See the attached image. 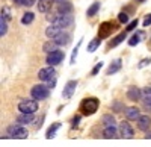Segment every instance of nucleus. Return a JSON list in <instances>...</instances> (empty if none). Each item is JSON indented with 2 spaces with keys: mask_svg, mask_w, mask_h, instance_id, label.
I'll return each mask as SVG.
<instances>
[{
  "mask_svg": "<svg viewBox=\"0 0 151 147\" xmlns=\"http://www.w3.org/2000/svg\"><path fill=\"white\" fill-rule=\"evenodd\" d=\"M98 108H100V100L97 97H86L80 102V112L85 117L94 115L98 111Z\"/></svg>",
  "mask_w": 151,
  "mask_h": 147,
  "instance_id": "obj_1",
  "label": "nucleus"
},
{
  "mask_svg": "<svg viewBox=\"0 0 151 147\" xmlns=\"http://www.w3.org/2000/svg\"><path fill=\"white\" fill-rule=\"evenodd\" d=\"M6 132H8V137H9V138L24 140V138H27V137H29V130L24 127V126L18 125V123H17V125H11V126H8Z\"/></svg>",
  "mask_w": 151,
  "mask_h": 147,
  "instance_id": "obj_2",
  "label": "nucleus"
},
{
  "mask_svg": "<svg viewBox=\"0 0 151 147\" xmlns=\"http://www.w3.org/2000/svg\"><path fill=\"white\" fill-rule=\"evenodd\" d=\"M30 96H32V99H35L38 102L45 100L47 97L50 96V88L47 87V85H44V83H38V85H35V87H32Z\"/></svg>",
  "mask_w": 151,
  "mask_h": 147,
  "instance_id": "obj_3",
  "label": "nucleus"
},
{
  "mask_svg": "<svg viewBox=\"0 0 151 147\" xmlns=\"http://www.w3.org/2000/svg\"><path fill=\"white\" fill-rule=\"evenodd\" d=\"M18 111L21 114H35L38 111V100L35 99H24L18 103Z\"/></svg>",
  "mask_w": 151,
  "mask_h": 147,
  "instance_id": "obj_4",
  "label": "nucleus"
},
{
  "mask_svg": "<svg viewBox=\"0 0 151 147\" xmlns=\"http://www.w3.org/2000/svg\"><path fill=\"white\" fill-rule=\"evenodd\" d=\"M118 130H119V137H122V138H125V140H130V138H133L134 137V129H133V126L129 123V120L127 121H121L119 123V126H118Z\"/></svg>",
  "mask_w": 151,
  "mask_h": 147,
  "instance_id": "obj_5",
  "label": "nucleus"
},
{
  "mask_svg": "<svg viewBox=\"0 0 151 147\" xmlns=\"http://www.w3.org/2000/svg\"><path fill=\"white\" fill-rule=\"evenodd\" d=\"M64 58H65V53L58 49V50H55V52H52V53H48V55H47L45 62H47V65L55 67V65H59L62 61H64Z\"/></svg>",
  "mask_w": 151,
  "mask_h": 147,
  "instance_id": "obj_6",
  "label": "nucleus"
},
{
  "mask_svg": "<svg viewBox=\"0 0 151 147\" xmlns=\"http://www.w3.org/2000/svg\"><path fill=\"white\" fill-rule=\"evenodd\" d=\"M113 30H115V24L112 21H103L98 28V38H101V40L107 38Z\"/></svg>",
  "mask_w": 151,
  "mask_h": 147,
  "instance_id": "obj_7",
  "label": "nucleus"
},
{
  "mask_svg": "<svg viewBox=\"0 0 151 147\" xmlns=\"http://www.w3.org/2000/svg\"><path fill=\"white\" fill-rule=\"evenodd\" d=\"M55 76H56V70L52 65H47V67H44L38 71V77H40V80H44V82L53 79Z\"/></svg>",
  "mask_w": 151,
  "mask_h": 147,
  "instance_id": "obj_8",
  "label": "nucleus"
},
{
  "mask_svg": "<svg viewBox=\"0 0 151 147\" xmlns=\"http://www.w3.org/2000/svg\"><path fill=\"white\" fill-rule=\"evenodd\" d=\"M73 23H74L73 15H59L58 14V17H56L53 24H58V26H60L62 29H67V28L73 26Z\"/></svg>",
  "mask_w": 151,
  "mask_h": 147,
  "instance_id": "obj_9",
  "label": "nucleus"
},
{
  "mask_svg": "<svg viewBox=\"0 0 151 147\" xmlns=\"http://www.w3.org/2000/svg\"><path fill=\"white\" fill-rule=\"evenodd\" d=\"M76 88H77V80H68L64 87V91H62V97L64 99H71L73 94L76 93Z\"/></svg>",
  "mask_w": 151,
  "mask_h": 147,
  "instance_id": "obj_10",
  "label": "nucleus"
},
{
  "mask_svg": "<svg viewBox=\"0 0 151 147\" xmlns=\"http://www.w3.org/2000/svg\"><path fill=\"white\" fill-rule=\"evenodd\" d=\"M125 118H127L129 121H137L141 117V111H139V108L137 106H129V108H125Z\"/></svg>",
  "mask_w": 151,
  "mask_h": 147,
  "instance_id": "obj_11",
  "label": "nucleus"
},
{
  "mask_svg": "<svg viewBox=\"0 0 151 147\" xmlns=\"http://www.w3.org/2000/svg\"><path fill=\"white\" fill-rule=\"evenodd\" d=\"M127 99L132 100V102H137L142 99V90L137 88L136 85H132V87H129L127 90Z\"/></svg>",
  "mask_w": 151,
  "mask_h": 147,
  "instance_id": "obj_12",
  "label": "nucleus"
},
{
  "mask_svg": "<svg viewBox=\"0 0 151 147\" xmlns=\"http://www.w3.org/2000/svg\"><path fill=\"white\" fill-rule=\"evenodd\" d=\"M62 32H64V29H62L60 26H58V24H50V26L45 29V36L50 38V40H55L56 36L59 33H62Z\"/></svg>",
  "mask_w": 151,
  "mask_h": 147,
  "instance_id": "obj_13",
  "label": "nucleus"
},
{
  "mask_svg": "<svg viewBox=\"0 0 151 147\" xmlns=\"http://www.w3.org/2000/svg\"><path fill=\"white\" fill-rule=\"evenodd\" d=\"M150 127H151V118L148 115H141L137 120V129L142 132H148Z\"/></svg>",
  "mask_w": 151,
  "mask_h": 147,
  "instance_id": "obj_14",
  "label": "nucleus"
},
{
  "mask_svg": "<svg viewBox=\"0 0 151 147\" xmlns=\"http://www.w3.org/2000/svg\"><path fill=\"white\" fill-rule=\"evenodd\" d=\"M58 14L59 15H71V12H73V5L70 2H60L58 5Z\"/></svg>",
  "mask_w": 151,
  "mask_h": 147,
  "instance_id": "obj_15",
  "label": "nucleus"
},
{
  "mask_svg": "<svg viewBox=\"0 0 151 147\" xmlns=\"http://www.w3.org/2000/svg\"><path fill=\"white\" fill-rule=\"evenodd\" d=\"M142 103L147 109H151V87L142 88Z\"/></svg>",
  "mask_w": 151,
  "mask_h": 147,
  "instance_id": "obj_16",
  "label": "nucleus"
},
{
  "mask_svg": "<svg viewBox=\"0 0 151 147\" xmlns=\"http://www.w3.org/2000/svg\"><path fill=\"white\" fill-rule=\"evenodd\" d=\"M70 41H71V35L68 33V32H62V33H59L56 38H55V43L58 44V46H67V44H70Z\"/></svg>",
  "mask_w": 151,
  "mask_h": 147,
  "instance_id": "obj_17",
  "label": "nucleus"
},
{
  "mask_svg": "<svg viewBox=\"0 0 151 147\" xmlns=\"http://www.w3.org/2000/svg\"><path fill=\"white\" fill-rule=\"evenodd\" d=\"M35 121V115L33 114H20L17 117V123L21 125V126H26V125H30Z\"/></svg>",
  "mask_w": 151,
  "mask_h": 147,
  "instance_id": "obj_18",
  "label": "nucleus"
},
{
  "mask_svg": "<svg viewBox=\"0 0 151 147\" xmlns=\"http://www.w3.org/2000/svg\"><path fill=\"white\" fill-rule=\"evenodd\" d=\"M121 67H122V61H121V59H115V61H112L110 65H109V68H107V71H106V75H107V76L115 75V73H118V71L121 70Z\"/></svg>",
  "mask_w": 151,
  "mask_h": 147,
  "instance_id": "obj_19",
  "label": "nucleus"
},
{
  "mask_svg": "<svg viewBox=\"0 0 151 147\" xmlns=\"http://www.w3.org/2000/svg\"><path fill=\"white\" fill-rule=\"evenodd\" d=\"M101 135H103V138H106V140H112V138H116V137L119 135V130H118L116 126H115V127H104Z\"/></svg>",
  "mask_w": 151,
  "mask_h": 147,
  "instance_id": "obj_20",
  "label": "nucleus"
},
{
  "mask_svg": "<svg viewBox=\"0 0 151 147\" xmlns=\"http://www.w3.org/2000/svg\"><path fill=\"white\" fill-rule=\"evenodd\" d=\"M60 123L59 121H56V123H53L52 126H50L48 129H47V132H45V138L47 140H52V138H55L56 137V133H58V130L60 129Z\"/></svg>",
  "mask_w": 151,
  "mask_h": 147,
  "instance_id": "obj_21",
  "label": "nucleus"
},
{
  "mask_svg": "<svg viewBox=\"0 0 151 147\" xmlns=\"http://www.w3.org/2000/svg\"><path fill=\"white\" fill-rule=\"evenodd\" d=\"M125 38H127V32H121V33H118L115 38H112V41L109 43V47L110 49H115V47H118Z\"/></svg>",
  "mask_w": 151,
  "mask_h": 147,
  "instance_id": "obj_22",
  "label": "nucleus"
},
{
  "mask_svg": "<svg viewBox=\"0 0 151 147\" xmlns=\"http://www.w3.org/2000/svg\"><path fill=\"white\" fill-rule=\"evenodd\" d=\"M101 121H103V126H104V127H115V126H116V120H115V117H113L112 114L103 115Z\"/></svg>",
  "mask_w": 151,
  "mask_h": 147,
  "instance_id": "obj_23",
  "label": "nucleus"
},
{
  "mask_svg": "<svg viewBox=\"0 0 151 147\" xmlns=\"http://www.w3.org/2000/svg\"><path fill=\"white\" fill-rule=\"evenodd\" d=\"M52 2L53 0H40V3H38V11L48 14V11L52 9Z\"/></svg>",
  "mask_w": 151,
  "mask_h": 147,
  "instance_id": "obj_24",
  "label": "nucleus"
},
{
  "mask_svg": "<svg viewBox=\"0 0 151 147\" xmlns=\"http://www.w3.org/2000/svg\"><path fill=\"white\" fill-rule=\"evenodd\" d=\"M58 44L55 43V40H50V41H47L44 46H42V50L48 55V53H52V52H55V50H58Z\"/></svg>",
  "mask_w": 151,
  "mask_h": 147,
  "instance_id": "obj_25",
  "label": "nucleus"
},
{
  "mask_svg": "<svg viewBox=\"0 0 151 147\" xmlns=\"http://www.w3.org/2000/svg\"><path fill=\"white\" fill-rule=\"evenodd\" d=\"M100 44H101V38H98V36H97V38H94V40H91V43L88 44V52H89V53L95 52L97 49L100 47Z\"/></svg>",
  "mask_w": 151,
  "mask_h": 147,
  "instance_id": "obj_26",
  "label": "nucleus"
},
{
  "mask_svg": "<svg viewBox=\"0 0 151 147\" xmlns=\"http://www.w3.org/2000/svg\"><path fill=\"white\" fill-rule=\"evenodd\" d=\"M100 6H101V5H100V2H94L89 8H88L86 15H88V17H94V15L97 14V12L100 11Z\"/></svg>",
  "mask_w": 151,
  "mask_h": 147,
  "instance_id": "obj_27",
  "label": "nucleus"
},
{
  "mask_svg": "<svg viewBox=\"0 0 151 147\" xmlns=\"http://www.w3.org/2000/svg\"><path fill=\"white\" fill-rule=\"evenodd\" d=\"M33 20H35V14H33V12H24V15L21 17V23L24 24V26L30 24Z\"/></svg>",
  "mask_w": 151,
  "mask_h": 147,
  "instance_id": "obj_28",
  "label": "nucleus"
},
{
  "mask_svg": "<svg viewBox=\"0 0 151 147\" xmlns=\"http://www.w3.org/2000/svg\"><path fill=\"white\" fill-rule=\"evenodd\" d=\"M82 41H83V40H80V41L77 43V46L74 47V50H73V53H71V59H70V64H71V65L76 62V58H77V55H79V49H80V46H82Z\"/></svg>",
  "mask_w": 151,
  "mask_h": 147,
  "instance_id": "obj_29",
  "label": "nucleus"
},
{
  "mask_svg": "<svg viewBox=\"0 0 151 147\" xmlns=\"http://www.w3.org/2000/svg\"><path fill=\"white\" fill-rule=\"evenodd\" d=\"M112 111L113 112H121V111H125V108H124V105L121 103V102H118V100H115V102H112Z\"/></svg>",
  "mask_w": 151,
  "mask_h": 147,
  "instance_id": "obj_30",
  "label": "nucleus"
},
{
  "mask_svg": "<svg viewBox=\"0 0 151 147\" xmlns=\"http://www.w3.org/2000/svg\"><path fill=\"white\" fill-rule=\"evenodd\" d=\"M141 43V36H139V33H134L133 36H130V40H129V46L130 47H134V46H137Z\"/></svg>",
  "mask_w": 151,
  "mask_h": 147,
  "instance_id": "obj_31",
  "label": "nucleus"
},
{
  "mask_svg": "<svg viewBox=\"0 0 151 147\" xmlns=\"http://www.w3.org/2000/svg\"><path fill=\"white\" fill-rule=\"evenodd\" d=\"M8 33V21L0 18V36H5Z\"/></svg>",
  "mask_w": 151,
  "mask_h": 147,
  "instance_id": "obj_32",
  "label": "nucleus"
},
{
  "mask_svg": "<svg viewBox=\"0 0 151 147\" xmlns=\"http://www.w3.org/2000/svg\"><path fill=\"white\" fill-rule=\"evenodd\" d=\"M14 2L20 6H26V8H30L33 3H35V0H14Z\"/></svg>",
  "mask_w": 151,
  "mask_h": 147,
  "instance_id": "obj_33",
  "label": "nucleus"
},
{
  "mask_svg": "<svg viewBox=\"0 0 151 147\" xmlns=\"http://www.w3.org/2000/svg\"><path fill=\"white\" fill-rule=\"evenodd\" d=\"M2 20H6L9 21L11 20V12H9V8H2V15H0Z\"/></svg>",
  "mask_w": 151,
  "mask_h": 147,
  "instance_id": "obj_34",
  "label": "nucleus"
},
{
  "mask_svg": "<svg viewBox=\"0 0 151 147\" xmlns=\"http://www.w3.org/2000/svg\"><path fill=\"white\" fill-rule=\"evenodd\" d=\"M137 23H139V20H137V18L133 20L132 23H129V24H127V28H125V32H132V30H134V29L137 28Z\"/></svg>",
  "mask_w": 151,
  "mask_h": 147,
  "instance_id": "obj_35",
  "label": "nucleus"
},
{
  "mask_svg": "<svg viewBox=\"0 0 151 147\" xmlns=\"http://www.w3.org/2000/svg\"><path fill=\"white\" fill-rule=\"evenodd\" d=\"M118 21L122 23V24H127L129 23V15L125 14V12H119L118 14Z\"/></svg>",
  "mask_w": 151,
  "mask_h": 147,
  "instance_id": "obj_36",
  "label": "nucleus"
},
{
  "mask_svg": "<svg viewBox=\"0 0 151 147\" xmlns=\"http://www.w3.org/2000/svg\"><path fill=\"white\" fill-rule=\"evenodd\" d=\"M80 115H74L73 117V120H71V129H76V127H77L79 126V123H80Z\"/></svg>",
  "mask_w": 151,
  "mask_h": 147,
  "instance_id": "obj_37",
  "label": "nucleus"
},
{
  "mask_svg": "<svg viewBox=\"0 0 151 147\" xmlns=\"http://www.w3.org/2000/svg\"><path fill=\"white\" fill-rule=\"evenodd\" d=\"M101 68H103V62H101V61H100V62H98V64H95V67L92 68V71H91V75H92V76L98 75V71L101 70Z\"/></svg>",
  "mask_w": 151,
  "mask_h": 147,
  "instance_id": "obj_38",
  "label": "nucleus"
},
{
  "mask_svg": "<svg viewBox=\"0 0 151 147\" xmlns=\"http://www.w3.org/2000/svg\"><path fill=\"white\" fill-rule=\"evenodd\" d=\"M150 64H151V58H145V59H142L141 62L137 64V68H144V67H147Z\"/></svg>",
  "mask_w": 151,
  "mask_h": 147,
  "instance_id": "obj_39",
  "label": "nucleus"
},
{
  "mask_svg": "<svg viewBox=\"0 0 151 147\" xmlns=\"http://www.w3.org/2000/svg\"><path fill=\"white\" fill-rule=\"evenodd\" d=\"M142 24H144V28H148V26H151V14L145 15V18H144Z\"/></svg>",
  "mask_w": 151,
  "mask_h": 147,
  "instance_id": "obj_40",
  "label": "nucleus"
},
{
  "mask_svg": "<svg viewBox=\"0 0 151 147\" xmlns=\"http://www.w3.org/2000/svg\"><path fill=\"white\" fill-rule=\"evenodd\" d=\"M47 87L50 88V90H53L55 87H56V77H53V79H50V80H47Z\"/></svg>",
  "mask_w": 151,
  "mask_h": 147,
  "instance_id": "obj_41",
  "label": "nucleus"
},
{
  "mask_svg": "<svg viewBox=\"0 0 151 147\" xmlns=\"http://www.w3.org/2000/svg\"><path fill=\"white\" fill-rule=\"evenodd\" d=\"M145 138H147V140H151V130L145 132Z\"/></svg>",
  "mask_w": 151,
  "mask_h": 147,
  "instance_id": "obj_42",
  "label": "nucleus"
},
{
  "mask_svg": "<svg viewBox=\"0 0 151 147\" xmlns=\"http://www.w3.org/2000/svg\"><path fill=\"white\" fill-rule=\"evenodd\" d=\"M55 2H59L60 3V2H64V0H55Z\"/></svg>",
  "mask_w": 151,
  "mask_h": 147,
  "instance_id": "obj_43",
  "label": "nucleus"
},
{
  "mask_svg": "<svg viewBox=\"0 0 151 147\" xmlns=\"http://www.w3.org/2000/svg\"><path fill=\"white\" fill-rule=\"evenodd\" d=\"M136 2H144V0H136Z\"/></svg>",
  "mask_w": 151,
  "mask_h": 147,
  "instance_id": "obj_44",
  "label": "nucleus"
},
{
  "mask_svg": "<svg viewBox=\"0 0 151 147\" xmlns=\"http://www.w3.org/2000/svg\"><path fill=\"white\" fill-rule=\"evenodd\" d=\"M150 43H151V38H150Z\"/></svg>",
  "mask_w": 151,
  "mask_h": 147,
  "instance_id": "obj_45",
  "label": "nucleus"
}]
</instances>
